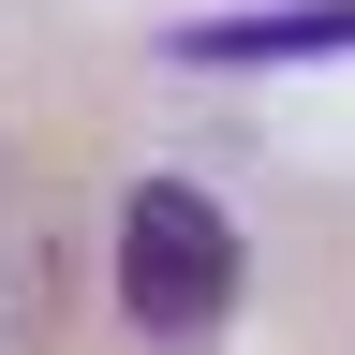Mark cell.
Here are the masks:
<instances>
[{
	"mask_svg": "<svg viewBox=\"0 0 355 355\" xmlns=\"http://www.w3.org/2000/svg\"><path fill=\"white\" fill-rule=\"evenodd\" d=\"M119 311H133V340H163V355L222 340V311H237V222H222L193 178H148V193L119 207Z\"/></svg>",
	"mask_w": 355,
	"mask_h": 355,
	"instance_id": "1",
	"label": "cell"
},
{
	"mask_svg": "<svg viewBox=\"0 0 355 355\" xmlns=\"http://www.w3.org/2000/svg\"><path fill=\"white\" fill-rule=\"evenodd\" d=\"M60 296H74V222L60 193L0 148V355H44L60 340Z\"/></svg>",
	"mask_w": 355,
	"mask_h": 355,
	"instance_id": "2",
	"label": "cell"
},
{
	"mask_svg": "<svg viewBox=\"0 0 355 355\" xmlns=\"http://www.w3.org/2000/svg\"><path fill=\"white\" fill-rule=\"evenodd\" d=\"M355 44V0H282V15H207V30H178V60H207V74H282V60H340Z\"/></svg>",
	"mask_w": 355,
	"mask_h": 355,
	"instance_id": "3",
	"label": "cell"
}]
</instances>
